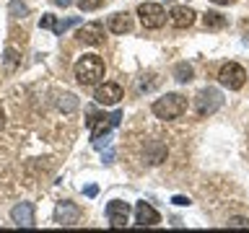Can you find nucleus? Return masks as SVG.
Wrapping results in <instances>:
<instances>
[{
    "label": "nucleus",
    "instance_id": "nucleus-23",
    "mask_svg": "<svg viewBox=\"0 0 249 233\" xmlns=\"http://www.w3.org/2000/svg\"><path fill=\"white\" fill-rule=\"evenodd\" d=\"M156 85H159V78H156V75H143V81H140V91H153Z\"/></svg>",
    "mask_w": 249,
    "mask_h": 233
},
{
    "label": "nucleus",
    "instance_id": "nucleus-24",
    "mask_svg": "<svg viewBox=\"0 0 249 233\" xmlns=\"http://www.w3.org/2000/svg\"><path fill=\"white\" fill-rule=\"evenodd\" d=\"M229 228H249V220H247V217H231Z\"/></svg>",
    "mask_w": 249,
    "mask_h": 233
},
{
    "label": "nucleus",
    "instance_id": "nucleus-1",
    "mask_svg": "<svg viewBox=\"0 0 249 233\" xmlns=\"http://www.w3.org/2000/svg\"><path fill=\"white\" fill-rule=\"evenodd\" d=\"M104 60L99 54H83L81 60L75 62L73 73H75V81L81 85H99L104 81Z\"/></svg>",
    "mask_w": 249,
    "mask_h": 233
},
{
    "label": "nucleus",
    "instance_id": "nucleus-9",
    "mask_svg": "<svg viewBox=\"0 0 249 233\" xmlns=\"http://www.w3.org/2000/svg\"><path fill=\"white\" fill-rule=\"evenodd\" d=\"M93 99H96V104H101V106H114V104H120V99H122V85H120V83H99V85H96V93H93Z\"/></svg>",
    "mask_w": 249,
    "mask_h": 233
},
{
    "label": "nucleus",
    "instance_id": "nucleus-19",
    "mask_svg": "<svg viewBox=\"0 0 249 233\" xmlns=\"http://www.w3.org/2000/svg\"><path fill=\"white\" fill-rule=\"evenodd\" d=\"M8 13H11L13 18H23V16H29V5L21 3V0H13V3L8 5Z\"/></svg>",
    "mask_w": 249,
    "mask_h": 233
},
{
    "label": "nucleus",
    "instance_id": "nucleus-17",
    "mask_svg": "<svg viewBox=\"0 0 249 233\" xmlns=\"http://www.w3.org/2000/svg\"><path fill=\"white\" fill-rule=\"evenodd\" d=\"M145 150H148V163H161L163 158H166V148H163L161 143H156V140L148 143Z\"/></svg>",
    "mask_w": 249,
    "mask_h": 233
},
{
    "label": "nucleus",
    "instance_id": "nucleus-14",
    "mask_svg": "<svg viewBox=\"0 0 249 233\" xmlns=\"http://www.w3.org/2000/svg\"><path fill=\"white\" fill-rule=\"evenodd\" d=\"M107 26L112 34H130L132 31V16L130 13H114V16H109Z\"/></svg>",
    "mask_w": 249,
    "mask_h": 233
},
{
    "label": "nucleus",
    "instance_id": "nucleus-22",
    "mask_svg": "<svg viewBox=\"0 0 249 233\" xmlns=\"http://www.w3.org/2000/svg\"><path fill=\"white\" fill-rule=\"evenodd\" d=\"M104 0H78V8H81V13H89V11H96L101 8Z\"/></svg>",
    "mask_w": 249,
    "mask_h": 233
},
{
    "label": "nucleus",
    "instance_id": "nucleus-15",
    "mask_svg": "<svg viewBox=\"0 0 249 233\" xmlns=\"http://www.w3.org/2000/svg\"><path fill=\"white\" fill-rule=\"evenodd\" d=\"M78 106H81V104H78L75 93H60V96H57V109L62 114H73Z\"/></svg>",
    "mask_w": 249,
    "mask_h": 233
},
{
    "label": "nucleus",
    "instance_id": "nucleus-2",
    "mask_svg": "<svg viewBox=\"0 0 249 233\" xmlns=\"http://www.w3.org/2000/svg\"><path fill=\"white\" fill-rule=\"evenodd\" d=\"M187 112V99L182 93H166L163 99L153 101V114L159 119H177Z\"/></svg>",
    "mask_w": 249,
    "mask_h": 233
},
{
    "label": "nucleus",
    "instance_id": "nucleus-20",
    "mask_svg": "<svg viewBox=\"0 0 249 233\" xmlns=\"http://www.w3.org/2000/svg\"><path fill=\"white\" fill-rule=\"evenodd\" d=\"M75 23H81V18H78V16H73V18H65V21H57V18H54L52 31H54V34H65V31H68L70 26H75Z\"/></svg>",
    "mask_w": 249,
    "mask_h": 233
},
{
    "label": "nucleus",
    "instance_id": "nucleus-16",
    "mask_svg": "<svg viewBox=\"0 0 249 233\" xmlns=\"http://www.w3.org/2000/svg\"><path fill=\"white\" fill-rule=\"evenodd\" d=\"M202 26H205L208 31H218V29L226 26V18L221 13H215V11H208L205 16H202Z\"/></svg>",
    "mask_w": 249,
    "mask_h": 233
},
{
    "label": "nucleus",
    "instance_id": "nucleus-10",
    "mask_svg": "<svg viewBox=\"0 0 249 233\" xmlns=\"http://www.w3.org/2000/svg\"><path fill=\"white\" fill-rule=\"evenodd\" d=\"M107 217H109V225H112V228H124L130 220V205L122 200H112L107 205Z\"/></svg>",
    "mask_w": 249,
    "mask_h": 233
},
{
    "label": "nucleus",
    "instance_id": "nucleus-13",
    "mask_svg": "<svg viewBox=\"0 0 249 233\" xmlns=\"http://www.w3.org/2000/svg\"><path fill=\"white\" fill-rule=\"evenodd\" d=\"M135 223L138 225H159L161 215L156 213L148 202H138V205H135Z\"/></svg>",
    "mask_w": 249,
    "mask_h": 233
},
{
    "label": "nucleus",
    "instance_id": "nucleus-8",
    "mask_svg": "<svg viewBox=\"0 0 249 233\" xmlns=\"http://www.w3.org/2000/svg\"><path fill=\"white\" fill-rule=\"evenodd\" d=\"M75 39L81 44H89V47L101 44V42H104V23H99V21L83 23V26L75 31Z\"/></svg>",
    "mask_w": 249,
    "mask_h": 233
},
{
    "label": "nucleus",
    "instance_id": "nucleus-18",
    "mask_svg": "<svg viewBox=\"0 0 249 233\" xmlns=\"http://www.w3.org/2000/svg\"><path fill=\"white\" fill-rule=\"evenodd\" d=\"M192 75H195L192 65H187V62H177V65H174V78L179 83H190Z\"/></svg>",
    "mask_w": 249,
    "mask_h": 233
},
{
    "label": "nucleus",
    "instance_id": "nucleus-21",
    "mask_svg": "<svg viewBox=\"0 0 249 233\" xmlns=\"http://www.w3.org/2000/svg\"><path fill=\"white\" fill-rule=\"evenodd\" d=\"M3 57H5V67H8V70H13L16 65H18V60H21V57H18V52H16L13 47H8Z\"/></svg>",
    "mask_w": 249,
    "mask_h": 233
},
{
    "label": "nucleus",
    "instance_id": "nucleus-5",
    "mask_svg": "<svg viewBox=\"0 0 249 233\" xmlns=\"http://www.w3.org/2000/svg\"><path fill=\"white\" fill-rule=\"evenodd\" d=\"M138 16H140V23H143L145 29H161L163 23H166V11H163L159 3H140Z\"/></svg>",
    "mask_w": 249,
    "mask_h": 233
},
{
    "label": "nucleus",
    "instance_id": "nucleus-30",
    "mask_svg": "<svg viewBox=\"0 0 249 233\" xmlns=\"http://www.w3.org/2000/svg\"><path fill=\"white\" fill-rule=\"evenodd\" d=\"M3 124H5V112L0 109V130H3Z\"/></svg>",
    "mask_w": 249,
    "mask_h": 233
},
{
    "label": "nucleus",
    "instance_id": "nucleus-3",
    "mask_svg": "<svg viewBox=\"0 0 249 233\" xmlns=\"http://www.w3.org/2000/svg\"><path fill=\"white\" fill-rule=\"evenodd\" d=\"M223 106V93L218 88H202L197 93V99H195V109H197V116H210L215 114L218 109Z\"/></svg>",
    "mask_w": 249,
    "mask_h": 233
},
{
    "label": "nucleus",
    "instance_id": "nucleus-25",
    "mask_svg": "<svg viewBox=\"0 0 249 233\" xmlns=\"http://www.w3.org/2000/svg\"><path fill=\"white\" fill-rule=\"evenodd\" d=\"M171 202H174V205H179V207H187V205H190V197H182V194H177V197H171Z\"/></svg>",
    "mask_w": 249,
    "mask_h": 233
},
{
    "label": "nucleus",
    "instance_id": "nucleus-7",
    "mask_svg": "<svg viewBox=\"0 0 249 233\" xmlns=\"http://www.w3.org/2000/svg\"><path fill=\"white\" fill-rule=\"evenodd\" d=\"M81 220V207L70 200H62L57 207H54V223L62 225V228H70V225H78Z\"/></svg>",
    "mask_w": 249,
    "mask_h": 233
},
{
    "label": "nucleus",
    "instance_id": "nucleus-26",
    "mask_svg": "<svg viewBox=\"0 0 249 233\" xmlns=\"http://www.w3.org/2000/svg\"><path fill=\"white\" fill-rule=\"evenodd\" d=\"M210 3H215V5H231V3H236V0H210Z\"/></svg>",
    "mask_w": 249,
    "mask_h": 233
},
{
    "label": "nucleus",
    "instance_id": "nucleus-12",
    "mask_svg": "<svg viewBox=\"0 0 249 233\" xmlns=\"http://www.w3.org/2000/svg\"><path fill=\"white\" fill-rule=\"evenodd\" d=\"M195 13L192 8H187V5H177V8H171V13H169V21H171V26L174 29H190L192 23H195Z\"/></svg>",
    "mask_w": 249,
    "mask_h": 233
},
{
    "label": "nucleus",
    "instance_id": "nucleus-27",
    "mask_svg": "<svg viewBox=\"0 0 249 233\" xmlns=\"http://www.w3.org/2000/svg\"><path fill=\"white\" fill-rule=\"evenodd\" d=\"M96 192H99L96 186H86V194H89V197H96Z\"/></svg>",
    "mask_w": 249,
    "mask_h": 233
},
{
    "label": "nucleus",
    "instance_id": "nucleus-29",
    "mask_svg": "<svg viewBox=\"0 0 249 233\" xmlns=\"http://www.w3.org/2000/svg\"><path fill=\"white\" fill-rule=\"evenodd\" d=\"M241 29H244V36H247V42H249V18L241 23Z\"/></svg>",
    "mask_w": 249,
    "mask_h": 233
},
{
    "label": "nucleus",
    "instance_id": "nucleus-6",
    "mask_svg": "<svg viewBox=\"0 0 249 233\" xmlns=\"http://www.w3.org/2000/svg\"><path fill=\"white\" fill-rule=\"evenodd\" d=\"M120 119H122V112H114V114H91L89 127H91V135H93V140L107 137V135H109V130L120 124Z\"/></svg>",
    "mask_w": 249,
    "mask_h": 233
},
{
    "label": "nucleus",
    "instance_id": "nucleus-4",
    "mask_svg": "<svg viewBox=\"0 0 249 233\" xmlns=\"http://www.w3.org/2000/svg\"><path fill=\"white\" fill-rule=\"evenodd\" d=\"M218 81H221V85H226L229 91H239L247 81V73L239 62H226V65L218 70Z\"/></svg>",
    "mask_w": 249,
    "mask_h": 233
},
{
    "label": "nucleus",
    "instance_id": "nucleus-28",
    "mask_svg": "<svg viewBox=\"0 0 249 233\" xmlns=\"http://www.w3.org/2000/svg\"><path fill=\"white\" fill-rule=\"evenodd\" d=\"M70 3H73V0H54V5H60V8H68Z\"/></svg>",
    "mask_w": 249,
    "mask_h": 233
},
{
    "label": "nucleus",
    "instance_id": "nucleus-11",
    "mask_svg": "<svg viewBox=\"0 0 249 233\" xmlns=\"http://www.w3.org/2000/svg\"><path fill=\"white\" fill-rule=\"evenodd\" d=\"M11 220L18 225V228H34V205L31 202H18L11 210Z\"/></svg>",
    "mask_w": 249,
    "mask_h": 233
}]
</instances>
